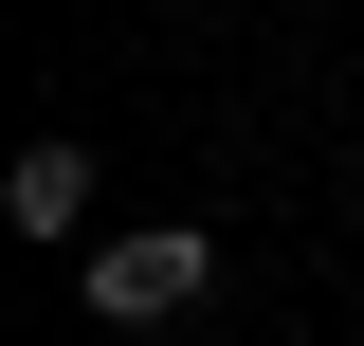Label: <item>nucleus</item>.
Here are the masks:
<instances>
[{
    "instance_id": "nucleus-1",
    "label": "nucleus",
    "mask_w": 364,
    "mask_h": 346,
    "mask_svg": "<svg viewBox=\"0 0 364 346\" xmlns=\"http://www.w3.org/2000/svg\"><path fill=\"white\" fill-rule=\"evenodd\" d=\"M219 292V237L200 219H128V237H91V328H164V310Z\"/></svg>"
},
{
    "instance_id": "nucleus-2",
    "label": "nucleus",
    "mask_w": 364,
    "mask_h": 346,
    "mask_svg": "<svg viewBox=\"0 0 364 346\" xmlns=\"http://www.w3.org/2000/svg\"><path fill=\"white\" fill-rule=\"evenodd\" d=\"M0 219H18V237H91V146H18Z\"/></svg>"
}]
</instances>
